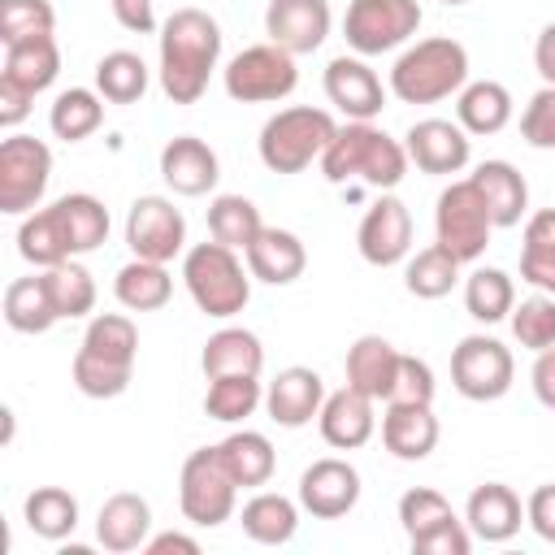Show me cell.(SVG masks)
Listing matches in <instances>:
<instances>
[{
    "label": "cell",
    "instance_id": "bcb514c9",
    "mask_svg": "<svg viewBox=\"0 0 555 555\" xmlns=\"http://www.w3.org/2000/svg\"><path fill=\"white\" fill-rule=\"evenodd\" d=\"M512 334L520 347L529 351H546L555 347V295H529L512 308Z\"/></svg>",
    "mask_w": 555,
    "mask_h": 555
},
{
    "label": "cell",
    "instance_id": "f5cc1de1",
    "mask_svg": "<svg viewBox=\"0 0 555 555\" xmlns=\"http://www.w3.org/2000/svg\"><path fill=\"white\" fill-rule=\"evenodd\" d=\"M525 520H529V529H533L542 542L555 546V481H546V486H538V490L529 494Z\"/></svg>",
    "mask_w": 555,
    "mask_h": 555
},
{
    "label": "cell",
    "instance_id": "ffe728a7",
    "mask_svg": "<svg viewBox=\"0 0 555 555\" xmlns=\"http://www.w3.org/2000/svg\"><path fill=\"white\" fill-rule=\"evenodd\" d=\"M160 178L178 195H208L221 178V165H217V152L204 139L178 134L160 147Z\"/></svg>",
    "mask_w": 555,
    "mask_h": 555
},
{
    "label": "cell",
    "instance_id": "7c38bea8",
    "mask_svg": "<svg viewBox=\"0 0 555 555\" xmlns=\"http://www.w3.org/2000/svg\"><path fill=\"white\" fill-rule=\"evenodd\" d=\"M512 377H516V364H512V351L490 338V334H468L455 343L451 351V386L473 399V403H490V399H503L512 390Z\"/></svg>",
    "mask_w": 555,
    "mask_h": 555
},
{
    "label": "cell",
    "instance_id": "6da1fadb",
    "mask_svg": "<svg viewBox=\"0 0 555 555\" xmlns=\"http://www.w3.org/2000/svg\"><path fill=\"white\" fill-rule=\"evenodd\" d=\"M221 61V26L204 9H173L160 26V91L173 104H195Z\"/></svg>",
    "mask_w": 555,
    "mask_h": 555
},
{
    "label": "cell",
    "instance_id": "f546056e",
    "mask_svg": "<svg viewBox=\"0 0 555 555\" xmlns=\"http://www.w3.org/2000/svg\"><path fill=\"white\" fill-rule=\"evenodd\" d=\"M56 208V221H61V234L69 243V256H82V251H95L104 238H108V208L87 195V191H69L61 199H52Z\"/></svg>",
    "mask_w": 555,
    "mask_h": 555
},
{
    "label": "cell",
    "instance_id": "9a60e30c",
    "mask_svg": "<svg viewBox=\"0 0 555 555\" xmlns=\"http://www.w3.org/2000/svg\"><path fill=\"white\" fill-rule=\"evenodd\" d=\"M360 503V473L347 460H317L299 477V507L317 520H338Z\"/></svg>",
    "mask_w": 555,
    "mask_h": 555
},
{
    "label": "cell",
    "instance_id": "7a4b0ae2",
    "mask_svg": "<svg viewBox=\"0 0 555 555\" xmlns=\"http://www.w3.org/2000/svg\"><path fill=\"white\" fill-rule=\"evenodd\" d=\"M321 173L334 186L360 178L377 191H390L408 173V147L373 121H347V126H338V134L321 152Z\"/></svg>",
    "mask_w": 555,
    "mask_h": 555
},
{
    "label": "cell",
    "instance_id": "680465c9",
    "mask_svg": "<svg viewBox=\"0 0 555 555\" xmlns=\"http://www.w3.org/2000/svg\"><path fill=\"white\" fill-rule=\"evenodd\" d=\"M533 65H538L542 82L555 87V22L542 26V35H538V43H533Z\"/></svg>",
    "mask_w": 555,
    "mask_h": 555
},
{
    "label": "cell",
    "instance_id": "91938a15",
    "mask_svg": "<svg viewBox=\"0 0 555 555\" xmlns=\"http://www.w3.org/2000/svg\"><path fill=\"white\" fill-rule=\"evenodd\" d=\"M442 4H468V0H442Z\"/></svg>",
    "mask_w": 555,
    "mask_h": 555
},
{
    "label": "cell",
    "instance_id": "9f6ffc18",
    "mask_svg": "<svg viewBox=\"0 0 555 555\" xmlns=\"http://www.w3.org/2000/svg\"><path fill=\"white\" fill-rule=\"evenodd\" d=\"M529 382H533L538 403L555 412V347L538 351V360H533V369H529Z\"/></svg>",
    "mask_w": 555,
    "mask_h": 555
},
{
    "label": "cell",
    "instance_id": "e0dca14e",
    "mask_svg": "<svg viewBox=\"0 0 555 555\" xmlns=\"http://www.w3.org/2000/svg\"><path fill=\"white\" fill-rule=\"evenodd\" d=\"M264 35H269V43L286 48L291 56L317 52L330 35V0H269Z\"/></svg>",
    "mask_w": 555,
    "mask_h": 555
},
{
    "label": "cell",
    "instance_id": "4fadbf2b",
    "mask_svg": "<svg viewBox=\"0 0 555 555\" xmlns=\"http://www.w3.org/2000/svg\"><path fill=\"white\" fill-rule=\"evenodd\" d=\"M126 243L139 260L169 264L186 243V217L165 195H139L126 212Z\"/></svg>",
    "mask_w": 555,
    "mask_h": 555
},
{
    "label": "cell",
    "instance_id": "1f68e13d",
    "mask_svg": "<svg viewBox=\"0 0 555 555\" xmlns=\"http://www.w3.org/2000/svg\"><path fill=\"white\" fill-rule=\"evenodd\" d=\"M455 121L468 134H499L512 121V91L503 82H464L460 100H455Z\"/></svg>",
    "mask_w": 555,
    "mask_h": 555
},
{
    "label": "cell",
    "instance_id": "9c48e42d",
    "mask_svg": "<svg viewBox=\"0 0 555 555\" xmlns=\"http://www.w3.org/2000/svg\"><path fill=\"white\" fill-rule=\"evenodd\" d=\"M295 87H299L295 56L278 43L243 48L225 65V95L238 104H273V100H286Z\"/></svg>",
    "mask_w": 555,
    "mask_h": 555
},
{
    "label": "cell",
    "instance_id": "7bdbcfd3",
    "mask_svg": "<svg viewBox=\"0 0 555 555\" xmlns=\"http://www.w3.org/2000/svg\"><path fill=\"white\" fill-rule=\"evenodd\" d=\"M455 278H460V260H455L442 243L421 247V251L408 260V269H403V286H408L416 299H442V295H451Z\"/></svg>",
    "mask_w": 555,
    "mask_h": 555
},
{
    "label": "cell",
    "instance_id": "5b68a950",
    "mask_svg": "<svg viewBox=\"0 0 555 555\" xmlns=\"http://www.w3.org/2000/svg\"><path fill=\"white\" fill-rule=\"evenodd\" d=\"M182 282L195 299V308L204 317H234L247 308L251 299V269H243L238 251L225 247V243H195L186 256H182Z\"/></svg>",
    "mask_w": 555,
    "mask_h": 555
},
{
    "label": "cell",
    "instance_id": "44dd1931",
    "mask_svg": "<svg viewBox=\"0 0 555 555\" xmlns=\"http://www.w3.org/2000/svg\"><path fill=\"white\" fill-rule=\"evenodd\" d=\"M373 403H377V399L360 395L356 386H343V390L325 395V403H321V412H317L321 438H325L330 447H338V451L364 447V442L373 438V425H377Z\"/></svg>",
    "mask_w": 555,
    "mask_h": 555
},
{
    "label": "cell",
    "instance_id": "816d5d0a",
    "mask_svg": "<svg viewBox=\"0 0 555 555\" xmlns=\"http://www.w3.org/2000/svg\"><path fill=\"white\" fill-rule=\"evenodd\" d=\"M468 546H473V533H468V525L455 516V520H447V525H438L434 533H425V538H416L412 542V551L416 555H468Z\"/></svg>",
    "mask_w": 555,
    "mask_h": 555
},
{
    "label": "cell",
    "instance_id": "d590c367",
    "mask_svg": "<svg viewBox=\"0 0 555 555\" xmlns=\"http://www.w3.org/2000/svg\"><path fill=\"white\" fill-rule=\"evenodd\" d=\"M22 516H26L30 533H39L48 542H61V538H69L78 529V499L69 490H61V486H39V490L26 494Z\"/></svg>",
    "mask_w": 555,
    "mask_h": 555
},
{
    "label": "cell",
    "instance_id": "cb8c5ba5",
    "mask_svg": "<svg viewBox=\"0 0 555 555\" xmlns=\"http://www.w3.org/2000/svg\"><path fill=\"white\" fill-rule=\"evenodd\" d=\"M403 351L395 343H386L382 334H360L347 347V386H356L369 399H390L395 390V373H399Z\"/></svg>",
    "mask_w": 555,
    "mask_h": 555
},
{
    "label": "cell",
    "instance_id": "681fc988",
    "mask_svg": "<svg viewBox=\"0 0 555 555\" xmlns=\"http://www.w3.org/2000/svg\"><path fill=\"white\" fill-rule=\"evenodd\" d=\"M520 139L542 152L555 147V87H542L529 95V104L520 113Z\"/></svg>",
    "mask_w": 555,
    "mask_h": 555
},
{
    "label": "cell",
    "instance_id": "83f0119b",
    "mask_svg": "<svg viewBox=\"0 0 555 555\" xmlns=\"http://www.w3.org/2000/svg\"><path fill=\"white\" fill-rule=\"evenodd\" d=\"M199 369H204V377H234V373L260 377V369H264V347H260V338H256L251 330L225 325V330H217V334L204 343Z\"/></svg>",
    "mask_w": 555,
    "mask_h": 555
},
{
    "label": "cell",
    "instance_id": "d6a6232c",
    "mask_svg": "<svg viewBox=\"0 0 555 555\" xmlns=\"http://www.w3.org/2000/svg\"><path fill=\"white\" fill-rule=\"evenodd\" d=\"M243 533L260 546H282L295 538L299 529V507L286 499V494H273V490H260L243 503V516H238Z\"/></svg>",
    "mask_w": 555,
    "mask_h": 555
},
{
    "label": "cell",
    "instance_id": "30bf717a",
    "mask_svg": "<svg viewBox=\"0 0 555 555\" xmlns=\"http://www.w3.org/2000/svg\"><path fill=\"white\" fill-rule=\"evenodd\" d=\"M421 30V0H351L343 17L347 48L360 56H382Z\"/></svg>",
    "mask_w": 555,
    "mask_h": 555
},
{
    "label": "cell",
    "instance_id": "484cf974",
    "mask_svg": "<svg viewBox=\"0 0 555 555\" xmlns=\"http://www.w3.org/2000/svg\"><path fill=\"white\" fill-rule=\"evenodd\" d=\"M147 533H152V507H147L143 494L121 490V494L104 499V507L95 516V542L104 551H113V555L139 551L147 542Z\"/></svg>",
    "mask_w": 555,
    "mask_h": 555
},
{
    "label": "cell",
    "instance_id": "ba28073f",
    "mask_svg": "<svg viewBox=\"0 0 555 555\" xmlns=\"http://www.w3.org/2000/svg\"><path fill=\"white\" fill-rule=\"evenodd\" d=\"M490 230H494V217L477 191L473 178H460L451 182L442 195H438V208H434V234L438 243L460 260V264H473L486 247H490Z\"/></svg>",
    "mask_w": 555,
    "mask_h": 555
},
{
    "label": "cell",
    "instance_id": "8d00e7d4",
    "mask_svg": "<svg viewBox=\"0 0 555 555\" xmlns=\"http://www.w3.org/2000/svg\"><path fill=\"white\" fill-rule=\"evenodd\" d=\"M520 278L546 295H555V208H542L525 221Z\"/></svg>",
    "mask_w": 555,
    "mask_h": 555
},
{
    "label": "cell",
    "instance_id": "277c9868",
    "mask_svg": "<svg viewBox=\"0 0 555 555\" xmlns=\"http://www.w3.org/2000/svg\"><path fill=\"white\" fill-rule=\"evenodd\" d=\"M468 82V52L455 39H421L390 65V91L403 104H438Z\"/></svg>",
    "mask_w": 555,
    "mask_h": 555
},
{
    "label": "cell",
    "instance_id": "7402d4cb",
    "mask_svg": "<svg viewBox=\"0 0 555 555\" xmlns=\"http://www.w3.org/2000/svg\"><path fill=\"white\" fill-rule=\"evenodd\" d=\"M464 525H468V533L481 538V542H507V538L520 533V525H525V507H520V499H516L512 486H503V481H486V486H477V490L468 494Z\"/></svg>",
    "mask_w": 555,
    "mask_h": 555
},
{
    "label": "cell",
    "instance_id": "b9f144b4",
    "mask_svg": "<svg viewBox=\"0 0 555 555\" xmlns=\"http://www.w3.org/2000/svg\"><path fill=\"white\" fill-rule=\"evenodd\" d=\"M464 308L473 321L481 325H494L503 317H512L516 308V286L503 269H473L468 282H464Z\"/></svg>",
    "mask_w": 555,
    "mask_h": 555
},
{
    "label": "cell",
    "instance_id": "ab89813d",
    "mask_svg": "<svg viewBox=\"0 0 555 555\" xmlns=\"http://www.w3.org/2000/svg\"><path fill=\"white\" fill-rule=\"evenodd\" d=\"M100 100H104V95H100V91H87V87L61 91L56 104H52V113H48L52 134L65 139V143H78V139H87V134H95L100 121H104V104H100Z\"/></svg>",
    "mask_w": 555,
    "mask_h": 555
},
{
    "label": "cell",
    "instance_id": "603a6c76",
    "mask_svg": "<svg viewBox=\"0 0 555 555\" xmlns=\"http://www.w3.org/2000/svg\"><path fill=\"white\" fill-rule=\"evenodd\" d=\"M382 442L395 460H425L438 447V416L434 403H386L382 416Z\"/></svg>",
    "mask_w": 555,
    "mask_h": 555
},
{
    "label": "cell",
    "instance_id": "836d02e7",
    "mask_svg": "<svg viewBox=\"0 0 555 555\" xmlns=\"http://www.w3.org/2000/svg\"><path fill=\"white\" fill-rule=\"evenodd\" d=\"M217 451H221V460H225L230 477H234L243 490L264 486V481L273 477V468H278L273 442H269L264 434H256V429H234L230 438H221V442H217Z\"/></svg>",
    "mask_w": 555,
    "mask_h": 555
},
{
    "label": "cell",
    "instance_id": "f1b7e54d",
    "mask_svg": "<svg viewBox=\"0 0 555 555\" xmlns=\"http://www.w3.org/2000/svg\"><path fill=\"white\" fill-rule=\"evenodd\" d=\"M56 74H61V48H56L52 35L22 39V43H9V48H4V69H0V78L26 87L30 95L48 91V87L56 82Z\"/></svg>",
    "mask_w": 555,
    "mask_h": 555
},
{
    "label": "cell",
    "instance_id": "8992f818",
    "mask_svg": "<svg viewBox=\"0 0 555 555\" xmlns=\"http://www.w3.org/2000/svg\"><path fill=\"white\" fill-rule=\"evenodd\" d=\"M334 134H338V126H334V117L325 108L295 104V108L273 113L260 126L256 143H260L264 169H273V173H304L312 160H321V152L330 147Z\"/></svg>",
    "mask_w": 555,
    "mask_h": 555
},
{
    "label": "cell",
    "instance_id": "c3c4849f",
    "mask_svg": "<svg viewBox=\"0 0 555 555\" xmlns=\"http://www.w3.org/2000/svg\"><path fill=\"white\" fill-rule=\"evenodd\" d=\"M56 13L48 0H0V43H22V39H39L52 35Z\"/></svg>",
    "mask_w": 555,
    "mask_h": 555
},
{
    "label": "cell",
    "instance_id": "e575fe53",
    "mask_svg": "<svg viewBox=\"0 0 555 555\" xmlns=\"http://www.w3.org/2000/svg\"><path fill=\"white\" fill-rule=\"evenodd\" d=\"M4 321L17 334H48L61 321L56 308H52L43 273L39 278H17V282L4 286Z\"/></svg>",
    "mask_w": 555,
    "mask_h": 555
},
{
    "label": "cell",
    "instance_id": "3957f363",
    "mask_svg": "<svg viewBox=\"0 0 555 555\" xmlns=\"http://www.w3.org/2000/svg\"><path fill=\"white\" fill-rule=\"evenodd\" d=\"M134 356H139L134 321L121 312H100L91 317L82 347L74 356V386L87 399H117L134 377Z\"/></svg>",
    "mask_w": 555,
    "mask_h": 555
},
{
    "label": "cell",
    "instance_id": "d6986e66",
    "mask_svg": "<svg viewBox=\"0 0 555 555\" xmlns=\"http://www.w3.org/2000/svg\"><path fill=\"white\" fill-rule=\"evenodd\" d=\"M325 403V382L317 369H304V364H291L282 369L269 390H264V412L273 425H286V429H299L308 425Z\"/></svg>",
    "mask_w": 555,
    "mask_h": 555
},
{
    "label": "cell",
    "instance_id": "74e56055",
    "mask_svg": "<svg viewBox=\"0 0 555 555\" xmlns=\"http://www.w3.org/2000/svg\"><path fill=\"white\" fill-rule=\"evenodd\" d=\"M17 251L35 269H52V264L69 260V243L61 234V221H56V208L52 204L22 217V225H17Z\"/></svg>",
    "mask_w": 555,
    "mask_h": 555
},
{
    "label": "cell",
    "instance_id": "11a10c76",
    "mask_svg": "<svg viewBox=\"0 0 555 555\" xmlns=\"http://www.w3.org/2000/svg\"><path fill=\"white\" fill-rule=\"evenodd\" d=\"M113 17L134 30V35H152L156 30V13H152V0H113Z\"/></svg>",
    "mask_w": 555,
    "mask_h": 555
},
{
    "label": "cell",
    "instance_id": "ee69618b",
    "mask_svg": "<svg viewBox=\"0 0 555 555\" xmlns=\"http://www.w3.org/2000/svg\"><path fill=\"white\" fill-rule=\"evenodd\" d=\"M43 282H48V295H52V308L61 321H78L95 308V282L82 264L61 260V264L43 269Z\"/></svg>",
    "mask_w": 555,
    "mask_h": 555
},
{
    "label": "cell",
    "instance_id": "5bb4252c",
    "mask_svg": "<svg viewBox=\"0 0 555 555\" xmlns=\"http://www.w3.org/2000/svg\"><path fill=\"white\" fill-rule=\"evenodd\" d=\"M356 247L369 264L377 269H390L408 256L412 247V212L403 199L395 195H382L364 217H360V230H356Z\"/></svg>",
    "mask_w": 555,
    "mask_h": 555
},
{
    "label": "cell",
    "instance_id": "7dc6e473",
    "mask_svg": "<svg viewBox=\"0 0 555 555\" xmlns=\"http://www.w3.org/2000/svg\"><path fill=\"white\" fill-rule=\"evenodd\" d=\"M447 520H455V512H451V503H447L438 490H429V486H412V490L399 499V525H403L408 542L434 533V529L447 525Z\"/></svg>",
    "mask_w": 555,
    "mask_h": 555
},
{
    "label": "cell",
    "instance_id": "6f0895ef",
    "mask_svg": "<svg viewBox=\"0 0 555 555\" xmlns=\"http://www.w3.org/2000/svg\"><path fill=\"white\" fill-rule=\"evenodd\" d=\"M143 551L147 555H199V542L191 538V533H156V538H147L143 542Z\"/></svg>",
    "mask_w": 555,
    "mask_h": 555
},
{
    "label": "cell",
    "instance_id": "db71d44e",
    "mask_svg": "<svg viewBox=\"0 0 555 555\" xmlns=\"http://www.w3.org/2000/svg\"><path fill=\"white\" fill-rule=\"evenodd\" d=\"M30 100H35V95H30L26 87H17V82L0 78V126H4V130H13L17 121H26Z\"/></svg>",
    "mask_w": 555,
    "mask_h": 555
},
{
    "label": "cell",
    "instance_id": "d4e9b609",
    "mask_svg": "<svg viewBox=\"0 0 555 555\" xmlns=\"http://www.w3.org/2000/svg\"><path fill=\"white\" fill-rule=\"evenodd\" d=\"M247 269L251 278L269 282V286H291L304 269H308V251L299 243V234L291 230H278V225H264L251 243H247Z\"/></svg>",
    "mask_w": 555,
    "mask_h": 555
},
{
    "label": "cell",
    "instance_id": "52a82bcc",
    "mask_svg": "<svg viewBox=\"0 0 555 555\" xmlns=\"http://www.w3.org/2000/svg\"><path fill=\"white\" fill-rule=\"evenodd\" d=\"M234 499H238V481L230 477L225 460L217 447H199L186 455L182 477H178V503L182 516L199 529H217L234 516Z\"/></svg>",
    "mask_w": 555,
    "mask_h": 555
},
{
    "label": "cell",
    "instance_id": "60d3db41",
    "mask_svg": "<svg viewBox=\"0 0 555 555\" xmlns=\"http://www.w3.org/2000/svg\"><path fill=\"white\" fill-rule=\"evenodd\" d=\"M264 230L260 221V208L247 199V195H217L208 204V234L234 251H247V243Z\"/></svg>",
    "mask_w": 555,
    "mask_h": 555
},
{
    "label": "cell",
    "instance_id": "f35d334b",
    "mask_svg": "<svg viewBox=\"0 0 555 555\" xmlns=\"http://www.w3.org/2000/svg\"><path fill=\"white\" fill-rule=\"evenodd\" d=\"M95 91L108 100V104H139L143 91H147V65L139 52H104L100 65H95Z\"/></svg>",
    "mask_w": 555,
    "mask_h": 555
},
{
    "label": "cell",
    "instance_id": "f907efd6",
    "mask_svg": "<svg viewBox=\"0 0 555 555\" xmlns=\"http://www.w3.org/2000/svg\"><path fill=\"white\" fill-rule=\"evenodd\" d=\"M386 403H434V369L416 356H403L399 373H395V390Z\"/></svg>",
    "mask_w": 555,
    "mask_h": 555
},
{
    "label": "cell",
    "instance_id": "4316f807",
    "mask_svg": "<svg viewBox=\"0 0 555 555\" xmlns=\"http://www.w3.org/2000/svg\"><path fill=\"white\" fill-rule=\"evenodd\" d=\"M468 178L477 182V191H481V199H486L494 225H516V221L525 217V208H529V186H525V178H520L516 165H507V160H481Z\"/></svg>",
    "mask_w": 555,
    "mask_h": 555
},
{
    "label": "cell",
    "instance_id": "f6af8a7d",
    "mask_svg": "<svg viewBox=\"0 0 555 555\" xmlns=\"http://www.w3.org/2000/svg\"><path fill=\"white\" fill-rule=\"evenodd\" d=\"M260 377H247V373H234V377H208V390H204V412L212 421H243L260 408Z\"/></svg>",
    "mask_w": 555,
    "mask_h": 555
},
{
    "label": "cell",
    "instance_id": "8fae6325",
    "mask_svg": "<svg viewBox=\"0 0 555 555\" xmlns=\"http://www.w3.org/2000/svg\"><path fill=\"white\" fill-rule=\"evenodd\" d=\"M52 178V147L30 134H9L0 143V212L22 217L39 208Z\"/></svg>",
    "mask_w": 555,
    "mask_h": 555
},
{
    "label": "cell",
    "instance_id": "ac0fdd59",
    "mask_svg": "<svg viewBox=\"0 0 555 555\" xmlns=\"http://www.w3.org/2000/svg\"><path fill=\"white\" fill-rule=\"evenodd\" d=\"M325 95L351 121H373L386 108V87L360 56H334L325 65Z\"/></svg>",
    "mask_w": 555,
    "mask_h": 555
},
{
    "label": "cell",
    "instance_id": "4dcf8cb0",
    "mask_svg": "<svg viewBox=\"0 0 555 555\" xmlns=\"http://www.w3.org/2000/svg\"><path fill=\"white\" fill-rule=\"evenodd\" d=\"M113 295H117V304L130 308V312H156V308L169 304L173 278H169V269H165L160 260H139V256H134L130 264L117 269Z\"/></svg>",
    "mask_w": 555,
    "mask_h": 555
},
{
    "label": "cell",
    "instance_id": "2e32d148",
    "mask_svg": "<svg viewBox=\"0 0 555 555\" xmlns=\"http://www.w3.org/2000/svg\"><path fill=\"white\" fill-rule=\"evenodd\" d=\"M408 160L421 169V173H460L473 156V139L460 121H447V117H425V121H412L408 139Z\"/></svg>",
    "mask_w": 555,
    "mask_h": 555
}]
</instances>
